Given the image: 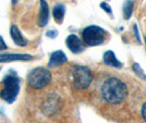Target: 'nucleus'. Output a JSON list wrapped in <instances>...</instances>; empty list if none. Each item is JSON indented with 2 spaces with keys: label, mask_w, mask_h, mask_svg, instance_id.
<instances>
[{
  "label": "nucleus",
  "mask_w": 146,
  "mask_h": 123,
  "mask_svg": "<svg viewBox=\"0 0 146 123\" xmlns=\"http://www.w3.org/2000/svg\"><path fill=\"white\" fill-rule=\"evenodd\" d=\"M103 98L111 105H118L128 96L127 85L117 77H110L104 82L100 88Z\"/></svg>",
  "instance_id": "nucleus-1"
},
{
  "label": "nucleus",
  "mask_w": 146,
  "mask_h": 123,
  "mask_svg": "<svg viewBox=\"0 0 146 123\" xmlns=\"http://www.w3.org/2000/svg\"><path fill=\"white\" fill-rule=\"evenodd\" d=\"M3 87L0 91V98L3 99L8 104H12L18 97L19 91H20V79L15 72L11 71L7 74L2 81Z\"/></svg>",
  "instance_id": "nucleus-2"
},
{
  "label": "nucleus",
  "mask_w": 146,
  "mask_h": 123,
  "mask_svg": "<svg viewBox=\"0 0 146 123\" xmlns=\"http://www.w3.org/2000/svg\"><path fill=\"white\" fill-rule=\"evenodd\" d=\"M51 81V74L47 69L36 68L32 70L27 75V84L33 89H42Z\"/></svg>",
  "instance_id": "nucleus-3"
},
{
  "label": "nucleus",
  "mask_w": 146,
  "mask_h": 123,
  "mask_svg": "<svg viewBox=\"0 0 146 123\" xmlns=\"http://www.w3.org/2000/svg\"><path fill=\"white\" fill-rule=\"evenodd\" d=\"M106 32L97 25H90L82 32V39L87 46H98L105 42Z\"/></svg>",
  "instance_id": "nucleus-4"
},
{
  "label": "nucleus",
  "mask_w": 146,
  "mask_h": 123,
  "mask_svg": "<svg viewBox=\"0 0 146 123\" xmlns=\"http://www.w3.org/2000/svg\"><path fill=\"white\" fill-rule=\"evenodd\" d=\"M73 84L78 89H84L91 85L93 81L91 70L83 65H74L72 69Z\"/></svg>",
  "instance_id": "nucleus-5"
},
{
  "label": "nucleus",
  "mask_w": 146,
  "mask_h": 123,
  "mask_svg": "<svg viewBox=\"0 0 146 123\" xmlns=\"http://www.w3.org/2000/svg\"><path fill=\"white\" fill-rule=\"evenodd\" d=\"M49 20V7L46 0H40L39 6V14H38V25L40 27H45Z\"/></svg>",
  "instance_id": "nucleus-6"
},
{
  "label": "nucleus",
  "mask_w": 146,
  "mask_h": 123,
  "mask_svg": "<svg viewBox=\"0 0 146 123\" xmlns=\"http://www.w3.org/2000/svg\"><path fill=\"white\" fill-rule=\"evenodd\" d=\"M66 43H67L68 48L71 50L73 54H80L84 50L82 42L80 40V38L76 35H69Z\"/></svg>",
  "instance_id": "nucleus-7"
},
{
  "label": "nucleus",
  "mask_w": 146,
  "mask_h": 123,
  "mask_svg": "<svg viewBox=\"0 0 146 123\" xmlns=\"http://www.w3.org/2000/svg\"><path fill=\"white\" fill-rule=\"evenodd\" d=\"M33 57L27 54H1L0 55V63L1 62H11V61H25L31 60Z\"/></svg>",
  "instance_id": "nucleus-8"
},
{
  "label": "nucleus",
  "mask_w": 146,
  "mask_h": 123,
  "mask_svg": "<svg viewBox=\"0 0 146 123\" xmlns=\"http://www.w3.org/2000/svg\"><path fill=\"white\" fill-rule=\"evenodd\" d=\"M67 61L68 58L67 56L64 55V52L62 50H57V51H54L50 56L48 65L50 68H55V67H58L60 64H63L64 62Z\"/></svg>",
  "instance_id": "nucleus-9"
},
{
  "label": "nucleus",
  "mask_w": 146,
  "mask_h": 123,
  "mask_svg": "<svg viewBox=\"0 0 146 123\" xmlns=\"http://www.w3.org/2000/svg\"><path fill=\"white\" fill-rule=\"evenodd\" d=\"M10 35H11V38L15 43V45L21 46V47H25L27 45V40L23 37V35L21 34V32L19 31V28L15 25H12L10 27Z\"/></svg>",
  "instance_id": "nucleus-10"
},
{
  "label": "nucleus",
  "mask_w": 146,
  "mask_h": 123,
  "mask_svg": "<svg viewBox=\"0 0 146 123\" xmlns=\"http://www.w3.org/2000/svg\"><path fill=\"white\" fill-rule=\"evenodd\" d=\"M104 62L107 64V65H110V67H113V68H121L122 63L118 59H117L116 55L113 51L111 50H108L104 54Z\"/></svg>",
  "instance_id": "nucleus-11"
},
{
  "label": "nucleus",
  "mask_w": 146,
  "mask_h": 123,
  "mask_svg": "<svg viewBox=\"0 0 146 123\" xmlns=\"http://www.w3.org/2000/svg\"><path fill=\"white\" fill-rule=\"evenodd\" d=\"M64 13H66V7L63 6V5L59 3V5H56V6L54 7L52 14H54V18H55V21L57 23H59V24L62 23Z\"/></svg>",
  "instance_id": "nucleus-12"
},
{
  "label": "nucleus",
  "mask_w": 146,
  "mask_h": 123,
  "mask_svg": "<svg viewBox=\"0 0 146 123\" xmlns=\"http://www.w3.org/2000/svg\"><path fill=\"white\" fill-rule=\"evenodd\" d=\"M133 12V1L131 0H127L124 6H123V17L128 20Z\"/></svg>",
  "instance_id": "nucleus-13"
},
{
  "label": "nucleus",
  "mask_w": 146,
  "mask_h": 123,
  "mask_svg": "<svg viewBox=\"0 0 146 123\" xmlns=\"http://www.w3.org/2000/svg\"><path fill=\"white\" fill-rule=\"evenodd\" d=\"M133 70H134V72L137 74L139 76H141L143 80H146V75L143 73V70L141 69V67L137 64V63H134L133 64Z\"/></svg>",
  "instance_id": "nucleus-14"
},
{
  "label": "nucleus",
  "mask_w": 146,
  "mask_h": 123,
  "mask_svg": "<svg viewBox=\"0 0 146 123\" xmlns=\"http://www.w3.org/2000/svg\"><path fill=\"white\" fill-rule=\"evenodd\" d=\"M100 8H103L104 10H105L107 13H109V14H111V13H112V11H111V7H110L108 3H106V2L100 3Z\"/></svg>",
  "instance_id": "nucleus-15"
},
{
  "label": "nucleus",
  "mask_w": 146,
  "mask_h": 123,
  "mask_svg": "<svg viewBox=\"0 0 146 123\" xmlns=\"http://www.w3.org/2000/svg\"><path fill=\"white\" fill-rule=\"evenodd\" d=\"M7 48H8V47H7L5 40L2 39V37L0 36V51H1V50H6Z\"/></svg>",
  "instance_id": "nucleus-16"
},
{
  "label": "nucleus",
  "mask_w": 146,
  "mask_h": 123,
  "mask_svg": "<svg viewBox=\"0 0 146 123\" xmlns=\"http://www.w3.org/2000/svg\"><path fill=\"white\" fill-rule=\"evenodd\" d=\"M48 37H50V38H55L57 35H58V32L57 31H49L47 32V34H46Z\"/></svg>",
  "instance_id": "nucleus-17"
},
{
  "label": "nucleus",
  "mask_w": 146,
  "mask_h": 123,
  "mask_svg": "<svg viewBox=\"0 0 146 123\" xmlns=\"http://www.w3.org/2000/svg\"><path fill=\"white\" fill-rule=\"evenodd\" d=\"M142 117L144 118V120L146 121V102L142 107Z\"/></svg>",
  "instance_id": "nucleus-18"
}]
</instances>
